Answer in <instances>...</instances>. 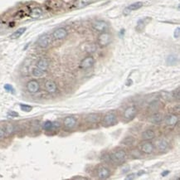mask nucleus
Masks as SVG:
<instances>
[{"instance_id": "1", "label": "nucleus", "mask_w": 180, "mask_h": 180, "mask_svg": "<svg viewBox=\"0 0 180 180\" xmlns=\"http://www.w3.org/2000/svg\"><path fill=\"white\" fill-rule=\"evenodd\" d=\"M111 164L116 165H121L123 164L127 159V153L125 149L118 148L113 150L111 154H110Z\"/></svg>"}, {"instance_id": "2", "label": "nucleus", "mask_w": 180, "mask_h": 180, "mask_svg": "<svg viewBox=\"0 0 180 180\" xmlns=\"http://www.w3.org/2000/svg\"><path fill=\"white\" fill-rule=\"evenodd\" d=\"M117 124H118V116H117V113L115 111L107 112L103 116L101 120V125L106 128L114 126Z\"/></svg>"}, {"instance_id": "3", "label": "nucleus", "mask_w": 180, "mask_h": 180, "mask_svg": "<svg viewBox=\"0 0 180 180\" xmlns=\"http://www.w3.org/2000/svg\"><path fill=\"white\" fill-rule=\"evenodd\" d=\"M137 112H138V109L134 105L127 106L123 111L122 118L124 119L125 121H131L135 118V116L137 115Z\"/></svg>"}, {"instance_id": "4", "label": "nucleus", "mask_w": 180, "mask_h": 180, "mask_svg": "<svg viewBox=\"0 0 180 180\" xmlns=\"http://www.w3.org/2000/svg\"><path fill=\"white\" fill-rule=\"evenodd\" d=\"M77 125V119L75 116H66L63 120V128L65 130H72Z\"/></svg>"}, {"instance_id": "5", "label": "nucleus", "mask_w": 180, "mask_h": 180, "mask_svg": "<svg viewBox=\"0 0 180 180\" xmlns=\"http://www.w3.org/2000/svg\"><path fill=\"white\" fill-rule=\"evenodd\" d=\"M111 171L104 165H99L96 169V176L99 179H107L111 177Z\"/></svg>"}, {"instance_id": "6", "label": "nucleus", "mask_w": 180, "mask_h": 180, "mask_svg": "<svg viewBox=\"0 0 180 180\" xmlns=\"http://www.w3.org/2000/svg\"><path fill=\"white\" fill-rule=\"evenodd\" d=\"M111 42V35L109 32H102L97 37V43L101 47L108 46Z\"/></svg>"}, {"instance_id": "7", "label": "nucleus", "mask_w": 180, "mask_h": 180, "mask_svg": "<svg viewBox=\"0 0 180 180\" xmlns=\"http://www.w3.org/2000/svg\"><path fill=\"white\" fill-rule=\"evenodd\" d=\"M51 37L49 34H42V36L37 38V45L41 48H46L51 44Z\"/></svg>"}, {"instance_id": "8", "label": "nucleus", "mask_w": 180, "mask_h": 180, "mask_svg": "<svg viewBox=\"0 0 180 180\" xmlns=\"http://www.w3.org/2000/svg\"><path fill=\"white\" fill-rule=\"evenodd\" d=\"M164 116L162 112L156 111V112H154L152 115L149 117L148 120L149 123H151L153 125H159L164 122Z\"/></svg>"}, {"instance_id": "9", "label": "nucleus", "mask_w": 180, "mask_h": 180, "mask_svg": "<svg viewBox=\"0 0 180 180\" xmlns=\"http://www.w3.org/2000/svg\"><path fill=\"white\" fill-rule=\"evenodd\" d=\"M154 149H156L159 152L166 153L169 149V145L168 141L164 139H159L156 140V142L154 144Z\"/></svg>"}, {"instance_id": "10", "label": "nucleus", "mask_w": 180, "mask_h": 180, "mask_svg": "<svg viewBox=\"0 0 180 180\" xmlns=\"http://www.w3.org/2000/svg\"><path fill=\"white\" fill-rule=\"evenodd\" d=\"M154 145L152 142H150L149 140H145L144 143L141 144L140 145V152L144 154H150L154 151Z\"/></svg>"}, {"instance_id": "11", "label": "nucleus", "mask_w": 180, "mask_h": 180, "mask_svg": "<svg viewBox=\"0 0 180 180\" xmlns=\"http://www.w3.org/2000/svg\"><path fill=\"white\" fill-rule=\"evenodd\" d=\"M95 63V59L91 56H87L85 58H83L81 61L80 62L79 67L81 70H87L91 67H92L93 65Z\"/></svg>"}, {"instance_id": "12", "label": "nucleus", "mask_w": 180, "mask_h": 180, "mask_svg": "<svg viewBox=\"0 0 180 180\" xmlns=\"http://www.w3.org/2000/svg\"><path fill=\"white\" fill-rule=\"evenodd\" d=\"M26 88L29 93L36 94L40 91V83L37 80H31L27 83Z\"/></svg>"}, {"instance_id": "13", "label": "nucleus", "mask_w": 180, "mask_h": 180, "mask_svg": "<svg viewBox=\"0 0 180 180\" xmlns=\"http://www.w3.org/2000/svg\"><path fill=\"white\" fill-rule=\"evenodd\" d=\"M108 23L103 20H96L92 23V28L97 32H106L108 29Z\"/></svg>"}, {"instance_id": "14", "label": "nucleus", "mask_w": 180, "mask_h": 180, "mask_svg": "<svg viewBox=\"0 0 180 180\" xmlns=\"http://www.w3.org/2000/svg\"><path fill=\"white\" fill-rule=\"evenodd\" d=\"M164 122L168 126H175L179 122V116L176 114H169L164 116Z\"/></svg>"}, {"instance_id": "15", "label": "nucleus", "mask_w": 180, "mask_h": 180, "mask_svg": "<svg viewBox=\"0 0 180 180\" xmlns=\"http://www.w3.org/2000/svg\"><path fill=\"white\" fill-rule=\"evenodd\" d=\"M68 32L67 30L64 28H56L54 32H52V37L55 40H61L64 39L65 37L67 36Z\"/></svg>"}, {"instance_id": "16", "label": "nucleus", "mask_w": 180, "mask_h": 180, "mask_svg": "<svg viewBox=\"0 0 180 180\" xmlns=\"http://www.w3.org/2000/svg\"><path fill=\"white\" fill-rule=\"evenodd\" d=\"M143 5L144 4L142 2H136V3H134V4H131L127 6L125 9L123 10V14H125V15H129L131 12L135 11V10H138L140 8H142Z\"/></svg>"}, {"instance_id": "17", "label": "nucleus", "mask_w": 180, "mask_h": 180, "mask_svg": "<svg viewBox=\"0 0 180 180\" xmlns=\"http://www.w3.org/2000/svg\"><path fill=\"white\" fill-rule=\"evenodd\" d=\"M44 88L46 92L50 93V94H53V93L56 92L57 91V86L55 81L52 80H46L44 83Z\"/></svg>"}, {"instance_id": "18", "label": "nucleus", "mask_w": 180, "mask_h": 180, "mask_svg": "<svg viewBox=\"0 0 180 180\" xmlns=\"http://www.w3.org/2000/svg\"><path fill=\"white\" fill-rule=\"evenodd\" d=\"M155 136H156V133L152 129H145L140 134V138L144 141H145V140H151L155 138Z\"/></svg>"}, {"instance_id": "19", "label": "nucleus", "mask_w": 180, "mask_h": 180, "mask_svg": "<svg viewBox=\"0 0 180 180\" xmlns=\"http://www.w3.org/2000/svg\"><path fill=\"white\" fill-rule=\"evenodd\" d=\"M60 127V123L59 122H52L50 120H46L43 123L42 125V129H44L45 131H51L54 129H58Z\"/></svg>"}, {"instance_id": "20", "label": "nucleus", "mask_w": 180, "mask_h": 180, "mask_svg": "<svg viewBox=\"0 0 180 180\" xmlns=\"http://www.w3.org/2000/svg\"><path fill=\"white\" fill-rule=\"evenodd\" d=\"M86 123L90 124V125H96V124L100 123L101 116L99 114H96V113H91L86 116Z\"/></svg>"}, {"instance_id": "21", "label": "nucleus", "mask_w": 180, "mask_h": 180, "mask_svg": "<svg viewBox=\"0 0 180 180\" xmlns=\"http://www.w3.org/2000/svg\"><path fill=\"white\" fill-rule=\"evenodd\" d=\"M46 6L49 9H58L62 6L61 0H47Z\"/></svg>"}, {"instance_id": "22", "label": "nucleus", "mask_w": 180, "mask_h": 180, "mask_svg": "<svg viewBox=\"0 0 180 180\" xmlns=\"http://www.w3.org/2000/svg\"><path fill=\"white\" fill-rule=\"evenodd\" d=\"M37 67L41 69L43 71H46L49 67V61L46 58H41L37 61Z\"/></svg>"}, {"instance_id": "23", "label": "nucleus", "mask_w": 180, "mask_h": 180, "mask_svg": "<svg viewBox=\"0 0 180 180\" xmlns=\"http://www.w3.org/2000/svg\"><path fill=\"white\" fill-rule=\"evenodd\" d=\"M42 14H43V12H42V9L38 8V7H36V8H33V9L30 10L29 16L32 19H38V18H40L42 16Z\"/></svg>"}, {"instance_id": "24", "label": "nucleus", "mask_w": 180, "mask_h": 180, "mask_svg": "<svg viewBox=\"0 0 180 180\" xmlns=\"http://www.w3.org/2000/svg\"><path fill=\"white\" fill-rule=\"evenodd\" d=\"M91 2V0H76L74 4H73V7H74L75 9H80L85 8L86 6L90 4Z\"/></svg>"}, {"instance_id": "25", "label": "nucleus", "mask_w": 180, "mask_h": 180, "mask_svg": "<svg viewBox=\"0 0 180 180\" xmlns=\"http://www.w3.org/2000/svg\"><path fill=\"white\" fill-rule=\"evenodd\" d=\"M134 143H135V139L133 136H126L121 141V144L125 146H132V145H134Z\"/></svg>"}, {"instance_id": "26", "label": "nucleus", "mask_w": 180, "mask_h": 180, "mask_svg": "<svg viewBox=\"0 0 180 180\" xmlns=\"http://www.w3.org/2000/svg\"><path fill=\"white\" fill-rule=\"evenodd\" d=\"M26 30H27V28H19V29L16 30L14 33H12V35L10 36V38H12V39H18V38H19V37L23 35L24 32H26Z\"/></svg>"}, {"instance_id": "27", "label": "nucleus", "mask_w": 180, "mask_h": 180, "mask_svg": "<svg viewBox=\"0 0 180 180\" xmlns=\"http://www.w3.org/2000/svg\"><path fill=\"white\" fill-rule=\"evenodd\" d=\"M149 20V19H148V18H145V19H139L138 21V23H137V26H136V30L137 31H141V30H143L144 28V26L147 24V23H148V21Z\"/></svg>"}, {"instance_id": "28", "label": "nucleus", "mask_w": 180, "mask_h": 180, "mask_svg": "<svg viewBox=\"0 0 180 180\" xmlns=\"http://www.w3.org/2000/svg\"><path fill=\"white\" fill-rule=\"evenodd\" d=\"M46 71H43L41 69H39L38 67H34L33 69L32 70V75L35 77H42L43 75L45 74Z\"/></svg>"}, {"instance_id": "29", "label": "nucleus", "mask_w": 180, "mask_h": 180, "mask_svg": "<svg viewBox=\"0 0 180 180\" xmlns=\"http://www.w3.org/2000/svg\"><path fill=\"white\" fill-rule=\"evenodd\" d=\"M159 108H160V103L159 101H156L151 102L149 106V110H150V111H153V113L156 112Z\"/></svg>"}, {"instance_id": "30", "label": "nucleus", "mask_w": 180, "mask_h": 180, "mask_svg": "<svg viewBox=\"0 0 180 180\" xmlns=\"http://www.w3.org/2000/svg\"><path fill=\"white\" fill-rule=\"evenodd\" d=\"M166 61H167V63H169V64L170 65H174L177 62V57H176L174 55H170L167 57Z\"/></svg>"}, {"instance_id": "31", "label": "nucleus", "mask_w": 180, "mask_h": 180, "mask_svg": "<svg viewBox=\"0 0 180 180\" xmlns=\"http://www.w3.org/2000/svg\"><path fill=\"white\" fill-rule=\"evenodd\" d=\"M21 110L24 112H30L32 110V107L31 106H28V105H25V104H20L19 105Z\"/></svg>"}, {"instance_id": "32", "label": "nucleus", "mask_w": 180, "mask_h": 180, "mask_svg": "<svg viewBox=\"0 0 180 180\" xmlns=\"http://www.w3.org/2000/svg\"><path fill=\"white\" fill-rule=\"evenodd\" d=\"M171 96H172V99L178 101L179 99V88H177L173 92H171Z\"/></svg>"}, {"instance_id": "33", "label": "nucleus", "mask_w": 180, "mask_h": 180, "mask_svg": "<svg viewBox=\"0 0 180 180\" xmlns=\"http://www.w3.org/2000/svg\"><path fill=\"white\" fill-rule=\"evenodd\" d=\"M4 87V90L7 91V92L12 93V94H14V93H15L14 88L13 87V86L10 85V84H5Z\"/></svg>"}, {"instance_id": "34", "label": "nucleus", "mask_w": 180, "mask_h": 180, "mask_svg": "<svg viewBox=\"0 0 180 180\" xmlns=\"http://www.w3.org/2000/svg\"><path fill=\"white\" fill-rule=\"evenodd\" d=\"M5 132H6V134H12L13 132L14 131V126L13 125H6V127H5Z\"/></svg>"}, {"instance_id": "35", "label": "nucleus", "mask_w": 180, "mask_h": 180, "mask_svg": "<svg viewBox=\"0 0 180 180\" xmlns=\"http://www.w3.org/2000/svg\"><path fill=\"white\" fill-rule=\"evenodd\" d=\"M8 115L9 116H11V117H18V116H19V113H17V112H15V111H9V112L8 113Z\"/></svg>"}, {"instance_id": "36", "label": "nucleus", "mask_w": 180, "mask_h": 180, "mask_svg": "<svg viewBox=\"0 0 180 180\" xmlns=\"http://www.w3.org/2000/svg\"><path fill=\"white\" fill-rule=\"evenodd\" d=\"M4 136H6V132H5L4 129L0 128V139H3Z\"/></svg>"}, {"instance_id": "37", "label": "nucleus", "mask_w": 180, "mask_h": 180, "mask_svg": "<svg viewBox=\"0 0 180 180\" xmlns=\"http://www.w3.org/2000/svg\"><path fill=\"white\" fill-rule=\"evenodd\" d=\"M136 174H129V175L126 177V179H134L135 178H136Z\"/></svg>"}, {"instance_id": "38", "label": "nucleus", "mask_w": 180, "mask_h": 180, "mask_svg": "<svg viewBox=\"0 0 180 180\" xmlns=\"http://www.w3.org/2000/svg\"><path fill=\"white\" fill-rule=\"evenodd\" d=\"M179 34H180V28H177L175 29V31H174V37H176V38L179 37Z\"/></svg>"}, {"instance_id": "39", "label": "nucleus", "mask_w": 180, "mask_h": 180, "mask_svg": "<svg viewBox=\"0 0 180 180\" xmlns=\"http://www.w3.org/2000/svg\"><path fill=\"white\" fill-rule=\"evenodd\" d=\"M169 174V170H165V171H164L163 173H162V176L163 177H166L168 174Z\"/></svg>"}, {"instance_id": "40", "label": "nucleus", "mask_w": 180, "mask_h": 180, "mask_svg": "<svg viewBox=\"0 0 180 180\" xmlns=\"http://www.w3.org/2000/svg\"><path fill=\"white\" fill-rule=\"evenodd\" d=\"M144 173H145V172H144V171H143V170H140V171H139V172H138V174H136V175H137V176H140V175H141V174H144Z\"/></svg>"}, {"instance_id": "41", "label": "nucleus", "mask_w": 180, "mask_h": 180, "mask_svg": "<svg viewBox=\"0 0 180 180\" xmlns=\"http://www.w3.org/2000/svg\"><path fill=\"white\" fill-rule=\"evenodd\" d=\"M129 166H126L125 168V170L123 171V173H126V172H129Z\"/></svg>"}]
</instances>
